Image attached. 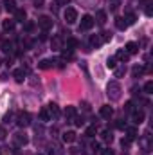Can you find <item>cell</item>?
Here are the masks:
<instances>
[{
  "label": "cell",
  "instance_id": "6da1fadb",
  "mask_svg": "<svg viewBox=\"0 0 153 155\" xmlns=\"http://www.w3.org/2000/svg\"><path fill=\"white\" fill-rule=\"evenodd\" d=\"M108 92V97L112 99V101H117L119 97H121V85L117 83V81H112V83H108V88H106Z\"/></svg>",
  "mask_w": 153,
  "mask_h": 155
},
{
  "label": "cell",
  "instance_id": "7a4b0ae2",
  "mask_svg": "<svg viewBox=\"0 0 153 155\" xmlns=\"http://www.w3.org/2000/svg\"><path fill=\"white\" fill-rule=\"evenodd\" d=\"M94 24H96L94 16L85 15V16L81 18V24H79V31H88V29H92V27H94Z\"/></svg>",
  "mask_w": 153,
  "mask_h": 155
},
{
  "label": "cell",
  "instance_id": "3957f363",
  "mask_svg": "<svg viewBox=\"0 0 153 155\" xmlns=\"http://www.w3.org/2000/svg\"><path fill=\"white\" fill-rule=\"evenodd\" d=\"M16 124H18L20 128L29 126V124H31V116H29L27 112H20V114H18V119H16Z\"/></svg>",
  "mask_w": 153,
  "mask_h": 155
},
{
  "label": "cell",
  "instance_id": "277c9868",
  "mask_svg": "<svg viewBox=\"0 0 153 155\" xmlns=\"http://www.w3.org/2000/svg\"><path fill=\"white\" fill-rule=\"evenodd\" d=\"M38 27L41 31H49L52 27V18L50 16H40L38 18Z\"/></svg>",
  "mask_w": 153,
  "mask_h": 155
},
{
  "label": "cell",
  "instance_id": "5b68a950",
  "mask_svg": "<svg viewBox=\"0 0 153 155\" xmlns=\"http://www.w3.org/2000/svg\"><path fill=\"white\" fill-rule=\"evenodd\" d=\"M77 20V11L74 7H67L65 9V22L67 24H74Z\"/></svg>",
  "mask_w": 153,
  "mask_h": 155
},
{
  "label": "cell",
  "instance_id": "8992f818",
  "mask_svg": "<svg viewBox=\"0 0 153 155\" xmlns=\"http://www.w3.org/2000/svg\"><path fill=\"white\" fill-rule=\"evenodd\" d=\"M99 116L103 117V119H110V117L114 116V108L110 105H105V107L99 108Z\"/></svg>",
  "mask_w": 153,
  "mask_h": 155
},
{
  "label": "cell",
  "instance_id": "52a82bcc",
  "mask_svg": "<svg viewBox=\"0 0 153 155\" xmlns=\"http://www.w3.org/2000/svg\"><path fill=\"white\" fill-rule=\"evenodd\" d=\"M132 121H133L135 124H141V123L144 121V112H142V110H133V112H132Z\"/></svg>",
  "mask_w": 153,
  "mask_h": 155
},
{
  "label": "cell",
  "instance_id": "ba28073f",
  "mask_svg": "<svg viewBox=\"0 0 153 155\" xmlns=\"http://www.w3.org/2000/svg\"><path fill=\"white\" fill-rule=\"evenodd\" d=\"M47 108V114L49 117H58L60 116V108H58V105H54V103H50L49 107H45Z\"/></svg>",
  "mask_w": 153,
  "mask_h": 155
},
{
  "label": "cell",
  "instance_id": "9c48e42d",
  "mask_svg": "<svg viewBox=\"0 0 153 155\" xmlns=\"http://www.w3.org/2000/svg\"><path fill=\"white\" fill-rule=\"evenodd\" d=\"M126 52H128L130 56L137 54V52H139V45H137L135 41H128V43H126Z\"/></svg>",
  "mask_w": 153,
  "mask_h": 155
},
{
  "label": "cell",
  "instance_id": "30bf717a",
  "mask_svg": "<svg viewBox=\"0 0 153 155\" xmlns=\"http://www.w3.org/2000/svg\"><path fill=\"white\" fill-rule=\"evenodd\" d=\"M4 9H5L7 13H15V11H16L15 0H4Z\"/></svg>",
  "mask_w": 153,
  "mask_h": 155
},
{
  "label": "cell",
  "instance_id": "8fae6325",
  "mask_svg": "<svg viewBox=\"0 0 153 155\" xmlns=\"http://www.w3.org/2000/svg\"><path fill=\"white\" fill-rule=\"evenodd\" d=\"M114 58H115V60H119V61H121V63H126V61H128V60H130V54H128V52H126V51H119V52H117V54H115Z\"/></svg>",
  "mask_w": 153,
  "mask_h": 155
},
{
  "label": "cell",
  "instance_id": "7c38bea8",
  "mask_svg": "<svg viewBox=\"0 0 153 155\" xmlns=\"http://www.w3.org/2000/svg\"><path fill=\"white\" fill-rule=\"evenodd\" d=\"M94 20H97L99 25H105V24H106V13H105V11H97Z\"/></svg>",
  "mask_w": 153,
  "mask_h": 155
},
{
  "label": "cell",
  "instance_id": "4fadbf2b",
  "mask_svg": "<svg viewBox=\"0 0 153 155\" xmlns=\"http://www.w3.org/2000/svg\"><path fill=\"white\" fill-rule=\"evenodd\" d=\"M15 143H16V146H24V144H27V137H25V134H16V135H15Z\"/></svg>",
  "mask_w": 153,
  "mask_h": 155
},
{
  "label": "cell",
  "instance_id": "5bb4252c",
  "mask_svg": "<svg viewBox=\"0 0 153 155\" xmlns=\"http://www.w3.org/2000/svg\"><path fill=\"white\" fill-rule=\"evenodd\" d=\"M13 78H15L18 83H22V81L25 79V71H24V69H16V71L13 72Z\"/></svg>",
  "mask_w": 153,
  "mask_h": 155
},
{
  "label": "cell",
  "instance_id": "9a60e30c",
  "mask_svg": "<svg viewBox=\"0 0 153 155\" xmlns=\"http://www.w3.org/2000/svg\"><path fill=\"white\" fill-rule=\"evenodd\" d=\"M25 16H27V15H25V11L16 7V11H15V22H24V20H25Z\"/></svg>",
  "mask_w": 153,
  "mask_h": 155
},
{
  "label": "cell",
  "instance_id": "2e32d148",
  "mask_svg": "<svg viewBox=\"0 0 153 155\" xmlns=\"http://www.w3.org/2000/svg\"><path fill=\"white\" fill-rule=\"evenodd\" d=\"M65 117H67V121H72L76 117V107H67L65 108Z\"/></svg>",
  "mask_w": 153,
  "mask_h": 155
},
{
  "label": "cell",
  "instance_id": "e0dca14e",
  "mask_svg": "<svg viewBox=\"0 0 153 155\" xmlns=\"http://www.w3.org/2000/svg\"><path fill=\"white\" fill-rule=\"evenodd\" d=\"M50 45H52V49H54V51H60V49L63 47V41H61V38H60V36H54V38H52V41H50Z\"/></svg>",
  "mask_w": 153,
  "mask_h": 155
},
{
  "label": "cell",
  "instance_id": "ac0fdd59",
  "mask_svg": "<svg viewBox=\"0 0 153 155\" xmlns=\"http://www.w3.org/2000/svg\"><path fill=\"white\" fill-rule=\"evenodd\" d=\"M63 141L65 143H74L76 141V132H72V130L70 132H65L63 134Z\"/></svg>",
  "mask_w": 153,
  "mask_h": 155
},
{
  "label": "cell",
  "instance_id": "d6986e66",
  "mask_svg": "<svg viewBox=\"0 0 153 155\" xmlns=\"http://www.w3.org/2000/svg\"><path fill=\"white\" fill-rule=\"evenodd\" d=\"M52 65H54V60H41V61L38 63V67L43 69V71H45V69H50Z\"/></svg>",
  "mask_w": 153,
  "mask_h": 155
},
{
  "label": "cell",
  "instance_id": "ffe728a7",
  "mask_svg": "<svg viewBox=\"0 0 153 155\" xmlns=\"http://www.w3.org/2000/svg\"><path fill=\"white\" fill-rule=\"evenodd\" d=\"M115 27H117V29H121V31H124V29L128 27V24H126V20H124V18H115Z\"/></svg>",
  "mask_w": 153,
  "mask_h": 155
},
{
  "label": "cell",
  "instance_id": "44dd1931",
  "mask_svg": "<svg viewBox=\"0 0 153 155\" xmlns=\"http://www.w3.org/2000/svg\"><path fill=\"white\" fill-rule=\"evenodd\" d=\"M101 139H103L105 143H112V141H114V135H112L110 130H105V132L101 134Z\"/></svg>",
  "mask_w": 153,
  "mask_h": 155
},
{
  "label": "cell",
  "instance_id": "7402d4cb",
  "mask_svg": "<svg viewBox=\"0 0 153 155\" xmlns=\"http://www.w3.org/2000/svg\"><path fill=\"white\" fill-rule=\"evenodd\" d=\"M77 47V40L76 38H69L67 40V43H65V49H69V51H74Z\"/></svg>",
  "mask_w": 153,
  "mask_h": 155
},
{
  "label": "cell",
  "instance_id": "603a6c76",
  "mask_svg": "<svg viewBox=\"0 0 153 155\" xmlns=\"http://www.w3.org/2000/svg\"><path fill=\"white\" fill-rule=\"evenodd\" d=\"M2 27H4V31H13L15 29V20H4Z\"/></svg>",
  "mask_w": 153,
  "mask_h": 155
},
{
  "label": "cell",
  "instance_id": "cb8c5ba5",
  "mask_svg": "<svg viewBox=\"0 0 153 155\" xmlns=\"http://www.w3.org/2000/svg\"><path fill=\"white\" fill-rule=\"evenodd\" d=\"M34 27H36V24H34L33 20H27V22L24 24V29H25L27 33H33V31H34Z\"/></svg>",
  "mask_w": 153,
  "mask_h": 155
},
{
  "label": "cell",
  "instance_id": "d4e9b609",
  "mask_svg": "<svg viewBox=\"0 0 153 155\" xmlns=\"http://www.w3.org/2000/svg\"><path fill=\"white\" fill-rule=\"evenodd\" d=\"M103 41H101V36L99 35H96V36H90V45L92 47H99Z\"/></svg>",
  "mask_w": 153,
  "mask_h": 155
},
{
  "label": "cell",
  "instance_id": "484cf974",
  "mask_svg": "<svg viewBox=\"0 0 153 155\" xmlns=\"http://www.w3.org/2000/svg\"><path fill=\"white\" fill-rule=\"evenodd\" d=\"M96 134H97V128H96V124L88 126V128H86V132H85V135H86V137H94Z\"/></svg>",
  "mask_w": 153,
  "mask_h": 155
},
{
  "label": "cell",
  "instance_id": "4316f807",
  "mask_svg": "<svg viewBox=\"0 0 153 155\" xmlns=\"http://www.w3.org/2000/svg\"><path fill=\"white\" fill-rule=\"evenodd\" d=\"M142 72H144V69H142V67H139V65H135V67H133V71H132V76H133V78H139Z\"/></svg>",
  "mask_w": 153,
  "mask_h": 155
},
{
  "label": "cell",
  "instance_id": "83f0119b",
  "mask_svg": "<svg viewBox=\"0 0 153 155\" xmlns=\"http://www.w3.org/2000/svg\"><path fill=\"white\" fill-rule=\"evenodd\" d=\"M124 20H126V24H128V25H132V24H135V20H137V18H135V15H133V13H128V15L124 16Z\"/></svg>",
  "mask_w": 153,
  "mask_h": 155
},
{
  "label": "cell",
  "instance_id": "f1b7e54d",
  "mask_svg": "<svg viewBox=\"0 0 153 155\" xmlns=\"http://www.w3.org/2000/svg\"><path fill=\"white\" fill-rule=\"evenodd\" d=\"M2 51L4 52H13V43L11 41H4L2 43Z\"/></svg>",
  "mask_w": 153,
  "mask_h": 155
},
{
  "label": "cell",
  "instance_id": "f546056e",
  "mask_svg": "<svg viewBox=\"0 0 153 155\" xmlns=\"http://www.w3.org/2000/svg\"><path fill=\"white\" fill-rule=\"evenodd\" d=\"M126 132H128V139H130V141L137 137V128H133V126H132V128H126Z\"/></svg>",
  "mask_w": 153,
  "mask_h": 155
},
{
  "label": "cell",
  "instance_id": "4dcf8cb0",
  "mask_svg": "<svg viewBox=\"0 0 153 155\" xmlns=\"http://www.w3.org/2000/svg\"><path fill=\"white\" fill-rule=\"evenodd\" d=\"M124 74H126V67H124V63H122V67L115 69V78H122Z\"/></svg>",
  "mask_w": 153,
  "mask_h": 155
},
{
  "label": "cell",
  "instance_id": "1f68e13d",
  "mask_svg": "<svg viewBox=\"0 0 153 155\" xmlns=\"http://www.w3.org/2000/svg\"><path fill=\"white\" fill-rule=\"evenodd\" d=\"M115 65H117V60H115L114 56L106 60V67H108V69H115Z\"/></svg>",
  "mask_w": 153,
  "mask_h": 155
},
{
  "label": "cell",
  "instance_id": "d6a6232c",
  "mask_svg": "<svg viewBox=\"0 0 153 155\" xmlns=\"http://www.w3.org/2000/svg\"><path fill=\"white\" fill-rule=\"evenodd\" d=\"M40 119H41V121H49V119H50L49 114H47V108H41V110H40Z\"/></svg>",
  "mask_w": 153,
  "mask_h": 155
},
{
  "label": "cell",
  "instance_id": "836d02e7",
  "mask_svg": "<svg viewBox=\"0 0 153 155\" xmlns=\"http://www.w3.org/2000/svg\"><path fill=\"white\" fill-rule=\"evenodd\" d=\"M119 5H121V0H110V9L112 11H117Z\"/></svg>",
  "mask_w": 153,
  "mask_h": 155
},
{
  "label": "cell",
  "instance_id": "e575fe53",
  "mask_svg": "<svg viewBox=\"0 0 153 155\" xmlns=\"http://www.w3.org/2000/svg\"><path fill=\"white\" fill-rule=\"evenodd\" d=\"M144 92H146V94H151L153 92V81H148V83L144 85Z\"/></svg>",
  "mask_w": 153,
  "mask_h": 155
},
{
  "label": "cell",
  "instance_id": "d590c367",
  "mask_svg": "<svg viewBox=\"0 0 153 155\" xmlns=\"http://www.w3.org/2000/svg\"><path fill=\"white\" fill-rule=\"evenodd\" d=\"M112 40V35L110 33H101V41L105 43V41H110Z\"/></svg>",
  "mask_w": 153,
  "mask_h": 155
},
{
  "label": "cell",
  "instance_id": "8d00e7d4",
  "mask_svg": "<svg viewBox=\"0 0 153 155\" xmlns=\"http://www.w3.org/2000/svg\"><path fill=\"white\" fill-rule=\"evenodd\" d=\"M144 11H146V16H151V15H153V11H151V2H146V9H144Z\"/></svg>",
  "mask_w": 153,
  "mask_h": 155
},
{
  "label": "cell",
  "instance_id": "74e56055",
  "mask_svg": "<svg viewBox=\"0 0 153 155\" xmlns=\"http://www.w3.org/2000/svg\"><path fill=\"white\" fill-rule=\"evenodd\" d=\"M124 110H126V112H133V110H135V108H133V103H132V101H128V103L124 105Z\"/></svg>",
  "mask_w": 153,
  "mask_h": 155
},
{
  "label": "cell",
  "instance_id": "f35d334b",
  "mask_svg": "<svg viewBox=\"0 0 153 155\" xmlns=\"http://www.w3.org/2000/svg\"><path fill=\"white\" fill-rule=\"evenodd\" d=\"M101 155H114V152L110 148H105V150H101Z\"/></svg>",
  "mask_w": 153,
  "mask_h": 155
},
{
  "label": "cell",
  "instance_id": "ab89813d",
  "mask_svg": "<svg viewBox=\"0 0 153 155\" xmlns=\"http://www.w3.org/2000/svg\"><path fill=\"white\" fill-rule=\"evenodd\" d=\"M117 128H126V121H117Z\"/></svg>",
  "mask_w": 153,
  "mask_h": 155
},
{
  "label": "cell",
  "instance_id": "60d3db41",
  "mask_svg": "<svg viewBox=\"0 0 153 155\" xmlns=\"http://www.w3.org/2000/svg\"><path fill=\"white\" fill-rule=\"evenodd\" d=\"M92 150H94V152H101V146H99V143H94V144H92Z\"/></svg>",
  "mask_w": 153,
  "mask_h": 155
},
{
  "label": "cell",
  "instance_id": "b9f144b4",
  "mask_svg": "<svg viewBox=\"0 0 153 155\" xmlns=\"http://www.w3.org/2000/svg\"><path fill=\"white\" fill-rule=\"evenodd\" d=\"M130 143H132V141H130V139H128V137H126V139H122V141H121V144H122V146H130Z\"/></svg>",
  "mask_w": 153,
  "mask_h": 155
},
{
  "label": "cell",
  "instance_id": "7bdbcfd3",
  "mask_svg": "<svg viewBox=\"0 0 153 155\" xmlns=\"http://www.w3.org/2000/svg\"><path fill=\"white\" fill-rule=\"evenodd\" d=\"M5 135H7V134H5V128H4V126H0V139H4Z\"/></svg>",
  "mask_w": 153,
  "mask_h": 155
},
{
  "label": "cell",
  "instance_id": "ee69618b",
  "mask_svg": "<svg viewBox=\"0 0 153 155\" xmlns=\"http://www.w3.org/2000/svg\"><path fill=\"white\" fill-rule=\"evenodd\" d=\"M56 4H58V5H67L69 0H56Z\"/></svg>",
  "mask_w": 153,
  "mask_h": 155
},
{
  "label": "cell",
  "instance_id": "f6af8a7d",
  "mask_svg": "<svg viewBox=\"0 0 153 155\" xmlns=\"http://www.w3.org/2000/svg\"><path fill=\"white\" fill-rule=\"evenodd\" d=\"M77 152H79V150H77V148H70V153H72V155H76Z\"/></svg>",
  "mask_w": 153,
  "mask_h": 155
},
{
  "label": "cell",
  "instance_id": "bcb514c9",
  "mask_svg": "<svg viewBox=\"0 0 153 155\" xmlns=\"http://www.w3.org/2000/svg\"><path fill=\"white\" fill-rule=\"evenodd\" d=\"M0 65H2V58H0Z\"/></svg>",
  "mask_w": 153,
  "mask_h": 155
},
{
  "label": "cell",
  "instance_id": "7dc6e473",
  "mask_svg": "<svg viewBox=\"0 0 153 155\" xmlns=\"http://www.w3.org/2000/svg\"><path fill=\"white\" fill-rule=\"evenodd\" d=\"M38 155H41V153H38Z\"/></svg>",
  "mask_w": 153,
  "mask_h": 155
}]
</instances>
